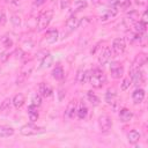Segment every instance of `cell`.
I'll return each mask as SVG.
<instances>
[{
	"mask_svg": "<svg viewBox=\"0 0 148 148\" xmlns=\"http://www.w3.org/2000/svg\"><path fill=\"white\" fill-rule=\"evenodd\" d=\"M106 81V76L104 74V72L99 68H95L91 71V76H90V84L95 88H102L103 84Z\"/></svg>",
	"mask_w": 148,
	"mask_h": 148,
	"instance_id": "cell-1",
	"label": "cell"
},
{
	"mask_svg": "<svg viewBox=\"0 0 148 148\" xmlns=\"http://www.w3.org/2000/svg\"><path fill=\"white\" fill-rule=\"evenodd\" d=\"M45 132V128L44 127H40V126H37L32 123L30 124H25L23 125L21 128H20V133L24 136H29V135H36V134H39V133H43Z\"/></svg>",
	"mask_w": 148,
	"mask_h": 148,
	"instance_id": "cell-2",
	"label": "cell"
},
{
	"mask_svg": "<svg viewBox=\"0 0 148 148\" xmlns=\"http://www.w3.org/2000/svg\"><path fill=\"white\" fill-rule=\"evenodd\" d=\"M52 17H53V12H52L51 9H47V10L43 12V13L39 15L38 21H37V28H38V30L40 31V30L46 29L47 25L50 24Z\"/></svg>",
	"mask_w": 148,
	"mask_h": 148,
	"instance_id": "cell-3",
	"label": "cell"
},
{
	"mask_svg": "<svg viewBox=\"0 0 148 148\" xmlns=\"http://www.w3.org/2000/svg\"><path fill=\"white\" fill-rule=\"evenodd\" d=\"M126 49V43H125V39L123 37H118L116 39H113L112 42V51L116 56H120L124 53Z\"/></svg>",
	"mask_w": 148,
	"mask_h": 148,
	"instance_id": "cell-4",
	"label": "cell"
},
{
	"mask_svg": "<svg viewBox=\"0 0 148 148\" xmlns=\"http://www.w3.org/2000/svg\"><path fill=\"white\" fill-rule=\"evenodd\" d=\"M132 83H134L135 86H140L145 82V76H143V72L140 68H132L131 69V76H130Z\"/></svg>",
	"mask_w": 148,
	"mask_h": 148,
	"instance_id": "cell-5",
	"label": "cell"
},
{
	"mask_svg": "<svg viewBox=\"0 0 148 148\" xmlns=\"http://www.w3.org/2000/svg\"><path fill=\"white\" fill-rule=\"evenodd\" d=\"M98 125H99V128L102 132H108L112 127V120L109 116L103 114L98 118Z\"/></svg>",
	"mask_w": 148,
	"mask_h": 148,
	"instance_id": "cell-6",
	"label": "cell"
},
{
	"mask_svg": "<svg viewBox=\"0 0 148 148\" xmlns=\"http://www.w3.org/2000/svg\"><path fill=\"white\" fill-rule=\"evenodd\" d=\"M110 72L113 79H120L124 74V67L119 62H113L110 66Z\"/></svg>",
	"mask_w": 148,
	"mask_h": 148,
	"instance_id": "cell-7",
	"label": "cell"
},
{
	"mask_svg": "<svg viewBox=\"0 0 148 148\" xmlns=\"http://www.w3.org/2000/svg\"><path fill=\"white\" fill-rule=\"evenodd\" d=\"M110 59H111V50H110V47L105 46L98 54V62H99V65H105Z\"/></svg>",
	"mask_w": 148,
	"mask_h": 148,
	"instance_id": "cell-8",
	"label": "cell"
},
{
	"mask_svg": "<svg viewBox=\"0 0 148 148\" xmlns=\"http://www.w3.org/2000/svg\"><path fill=\"white\" fill-rule=\"evenodd\" d=\"M80 23H81V21L79 17H76L75 15H71L66 21V27L69 31H72V30H75L80 25Z\"/></svg>",
	"mask_w": 148,
	"mask_h": 148,
	"instance_id": "cell-9",
	"label": "cell"
},
{
	"mask_svg": "<svg viewBox=\"0 0 148 148\" xmlns=\"http://www.w3.org/2000/svg\"><path fill=\"white\" fill-rule=\"evenodd\" d=\"M76 110H77V108H76V101H75V99H72V101L68 103L67 109H66V111H65L66 117L69 118V119L74 118V116L76 114Z\"/></svg>",
	"mask_w": 148,
	"mask_h": 148,
	"instance_id": "cell-10",
	"label": "cell"
},
{
	"mask_svg": "<svg viewBox=\"0 0 148 148\" xmlns=\"http://www.w3.org/2000/svg\"><path fill=\"white\" fill-rule=\"evenodd\" d=\"M38 92H39V95H40L42 97H50L53 91H52V88H51L49 84L42 82V83H39Z\"/></svg>",
	"mask_w": 148,
	"mask_h": 148,
	"instance_id": "cell-11",
	"label": "cell"
},
{
	"mask_svg": "<svg viewBox=\"0 0 148 148\" xmlns=\"http://www.w3.org/2000/svg\"><path fill=\"white\" fill-rule=\"evenodd\" d=\"M132 99L134 102V104H140L143 102L145 99V90L139 88V89H135L132 94Z\"/></svg>",
	"mask_w": 148,
	"mask_h": 148,
	"instance_id": "cell-12",
	"label": "cell"
},
{
	"mask_svg": "<svg viewBox=\"0 0 148 148\" xmlns=\"http://www.w3.org/2000/svg\"><path fill=\"white\" fill-rule=\"evenodd\" d=\"M147 62V56L145 53H140L135 57L134 61H133V66L132 68H140L142 65H145Z\"/></svg>",
	"mask_w": 148,
	"mask_h": 148,
	"instance_id": "cell-13",
	"label": "cell"
},
{
	"mask_svg": "<svg viewBox=\"0 0 148 148\" xmlns=\"http://www.w3.org/2000/svg\"><path fill=\"white\" fill-rule=\"evenodd\" d=\"M132 117H133V113H132L128 109H126V108H124V109H121V110L119 111V119H120V121H123V123L130 121V120L132 119Z\"/></svg>",
	"mask_w": 148,
	"mask_h": 148,
	"instance_id": "cell-14",
	"label": "cell"
},
{
	"mask_svg": "<svg viewBox=\"0 0 148 148\" xmlns=\"http://www.w3.org/2000/svg\"><path fill=\"white\" fill-rule=\"evenodd\" d=\"M117 13H118V8H117L116 6H111V8H109V9L101 16V20H102V21H106V20H109V18H112L113 16L117 15Z\"/></svg>",
	"mask_w": 148,
	"mask_h": 148,
	"instance_id": "cell-15",
	"label": "cell"
},
{
	"mask_svg": "<svg viewBox=\"0 0 148 148\" xmlns=\"http://www.w3.org/2000/svg\"><path fill=\"white\" fill-rule=\"evenodd\" d=\"M58 35H59V34H58V30H57V29H51V30H49V31L46 32L45 39H46V42L50 43V44L56 43L57 39H58Z\"/></svg>",
	"mask_w": 148,
	"mask_h": 148,
	"instance_id": "cell-16",
	"label": "cell"
},
{
	"mask_svg": "<svg viewBox=\"0 0 148 148\" xmlns=\"http://www.w3.org/2000/svg\"><path fill=\"white\" fill-rule=\"evenodd\" d=\"M24 102H25V97H24L22 94H16V95L13 97V99H12V103H13V105H14L16 109L22 108L23 104H24Z\"/></svg>",
	"mask_w": 148,
	"mask_h": 148,
	"instance_id": "cell-17",
	"label": "cell"
},
{
	"mask_svg": "<svg viewBox=\"0 0 148 148\" xmlns=\"http://www.w3.org/2000/svg\"><path fill=\"white\" fill-rule=\"evenodd\" d=\"M90 76H91V71L87 69V71H84V72H80V73H79L77 80H79V82L82 83V84H83V83H88L89 80H90Z\"/></svg>",
	"mask_w": 148,
	"mask_h": 148,
	"instance_id": "cell-18",
	"label": "cell"
},
{
	"mask_svg": "<svg viewBox=\"0 0 148 148\" xmlns=\"http://www.w3.org/2000/svg\"><path fill=\"white\" fill-rule=\"evenodd\" d=\"M116 101H117V94L114 92V90L108 89V91L105 92V102L111 105V104H114Z\"/></svg>",
	"mask_w": 148,
	"mask_h": 148,
	"instance_id": "cell-19",
	"label": "cell"
},
{
	"mask_svg": "<svg viewBox=\"0 0 148 148\" xmlns=\"http://www.w3.org/2000/svg\"><path fill=\"white\" fill-rule=\"evenodd\" d=\"M140 138H141V134L136 131V130H132L128 134H127V140H128V142L130 143H136L139 140H140Z\"/></svg>",
	"mask_w": 148,
	"mask_h": 148,
	"instance_id": "cell-20",
	"label": "cell"
},
{
	"mask_svg": "<svg viewBox=\"0 0 148 148\" xmlns=\"http://www.w3.org/2000/svg\"><path fill=\"white\" fill-rule=\"evenodd\" d=\"M14 134V128L10 126L2 125L0 126V138H8Z\"/></svg>",
	"mask_w": 148,
	"mask_h": 148,
	"instance_id": "cell-21",
	"label": "cell"
},
{
	"mask_svg": "<svg viewBox=\"0 0 148 148\" xmlns=\"http://www.w3.org/2000/svg\"><path fill=\"white\" fill-rule=\"evenodd\" d=\"M64 75H65V73H64L62 67H61L60 65H57V66L53 68V71H52V76H53V79H56V80H62V79H64Z\"/></svg>",
	"mask_w": 148,
	"mask_h": 148,
	"instance_id": "cell-22",
	"label": "cell"
},
{
	"mask_svg": "<svg viewBox=\"0 0 148 148\" xmlns=\"http://www.w3.org/2000/svg\"><path fill=\"white\" fill-rule=\"evenodd\" d=\"M28 114H29V118H30V120H31V121L37 120V119H38L37 106H35V105H32V104H31V105L28 108Z\"/></svg>",
	"mask_w": 148,
	"mask_h": 148,
	"instance_id": "cell-23",
	"label": "cell"
},
{
	"mask_svg": "<svg viewBox=\"0 0 148 148\" xmlns=\"http://www.w3.org/2000/svg\"><path fill=\"white\" fill-rule=\"evenodd\" d=\"M52 62H53V58H52V56L51 54H45L44 56V58L42 59V62H40V67L42 68H47V67H50L51 65H52Z\"/></svg>",
	"mask_w": 148,
	"mask_h": 148,
	"instance_id": "cell-24",
	"label": "cell"
},
{
	"mask_svg": "<svg viewBox=\"0 0 148 148\" xmlns=\"http://www.w3.org/2000/svg\"><path fill=\"white\" fill-rule=\"evenodd\" d=\"M10 106H12V99L8 97V98H5L0 105V111L2 112H7L10 110Z\"/></svg>",
	"mask_w": 148,
	"mask_h": 148,
	"instance_id": "cell-25",
	"label": "cell"
},
{
	"mask_svg": "<svg viewBox=\"0 0 148 148\" xmlns=\"http://www.w3.org/2000/svg\"><path fill=\"white\" fill-rule=\"evenodd\" d=\"M76 114H77V117H79L80 119H84V118L87 117V114H88V109H87V106L83 105V104H81L80 108L76 110Z\"/></svg>",
	"mask_w": 148,
	"mask_h": 148,
	"instance_id": "cell-26",
	"label": "cell"
},
{
	"mask_svg": "<svg viewBox=\"0 0 148 148\" xmlns=\"http://www.w3.org/2000/svg\"><path fill=\"white\" fill-rule=\"evenodd\" d=\"M134 31L136 32V34H143L145 31H146V24L145 23H142L141 21H139V22H135L134 23Z\"/></svg>",
	"mask_w": 148,
	"mask_h": 148,
	"instance_id": "cell-27",
	"label": "cell"
},
{
	"mask_svg": "<svg viewBox=\"0 0 148 148\" xmlns=\"http://www.w3.org/2000/svg\"><path fill=\"white\" fill-rule=\"evenodd\" d=\"M130 5H131V0H117L116 3H114V6L117 8H121V9L128 8Z\"/></svg>",
	"mask_w": 148,
	"mask_h": 148,
	"instance_id": "cell-28",
	"label": "cell"
},
{
	"mask_svg": "<svg viewBox=\"0 0 148 148\" xmlns=\"http://www.w3.org/2000/svg\"><path fill=\"white\" fill-rule=\"evenodd\" d=\"M87 96H88V99H89V102L92 104V105H98L99 104V98L90 90V91H88V94H87Z\"/></svg>",
	"mask_w": 148,
	"mask_h": 148,
	"instance_id": "cell-29",
	"label": "cell"
},
{
	"mask_svg": "<svg viewBox=\"0 0 148 148\" xmlns=\"http://www.w3.org/2000/svg\"><path fill=\"white\" fill-rule=\"evenodd\" d=\"M0 42H1V44H2L6 49H9V47L13 46V40H12L8 36H2L1 39H0Z\"/></svg>",
	"mask_w": 148,
	"mask_h": 148,
	"instance_id": "cell-30",
	"label": "cell"
},
{
	"mask_svg": "<svg viewBox=\"0 0 148 148\" xmlns=\"http://www.w3.org/2000/svg\"><path fill=\"white\" fill-rule=\"evenodd\" d=\"M31 104L38 108V106L42 104V96H40L39 94H35V95L32 96V98H31Z\"/></svg>",
	"mask_w": 148,
	"mask_h": 148,
	"instance_id": "cell-31",
	"label": "cell"
},
{
	"mask_svg": "<svg viewBox=\"0 0 148 148\" xmlns=\"http://www.w3.org/2000/svg\"><path fill=\"white\" fill-rule=\"evenodd\" d=\"M131 83H132V81H131L130 77L124 79V80H123V83H121V90H127V89L130 88Z\"/></svg>",
	"mask_w": 148,
	"mask_h": 148,
	"instance_id": "cell-32",
	"label": "cell"
},
{
	"mask_svg": "<svg viewBox=\"0 0 148 148\" xmlns=\"http://www.w3.org/2000/svg\"><path fill=\"white\" fill-rule=\"evenodd\" d=\"M84 7H87V2H86V1L77 0V1L75 2V8H76V10H81V9H83Z\"/></svg>",
	"mask_w": 148,
	"mask_h": 148,
	"instance_id": "cell-33",
	"label": "cell"
},
{
	"mask_svg": "<svg viewBox=\"0 0 148 148\" xmlns=\"http://www.w3.org/2000/svg\"><path fill=\"white\" fill-rule=\"evenodd\" d=\"M12 22L15 24V25H20L21 23V20H20V16H16V15H13L12 16Z\"/></svg>",
	"mask_w": 148,
	"mask_h": 148,
	"instance_id": "cell-34",
	"label": "cell"
},
{
	"mask_svg": "<svg viewBox=\"0 0 148 148\" xmlns=\"http://www.w3.org/2000/svg\"><path fill=\"white\" fill-rule=\"evenodd\" d=\"M117 0H99L101 3H104V5H110V6H114Z\"/></svg>",
	"mask_w": 148,
	"mask_h": 148,
	"instance_id": "cell-35",
	"label": "cell"
},
{
	"mask_svg": "<svg viewBox=\"0 0 148 148\" xmlns=\"http://www.w3.org/2000/svg\"><path fill=\"white\" fill-rule=\"evenodd\" d=\"M68 5H69V0H61V8H62V9L67 8Z\"/></svg>",
	"mask_w": 148,
	"mask_h": 148,
	"instance_id": "cell-36",
	"label": "cell"
},
{
	"mask_svg": "<svg viewBox=\"0 0 148 148\" xmlns=\"http://www.w3.org/2000/svg\"><path fill=\"white\" fill-rule=\"evenodd\" d=\"M141 22H142V23H145V24H147V22H148V18H147V12H145V13H143Z\"/></svg>",
	"mask_w": 148,
	"mask_h": 148,
	"instance_id": "cell-37",
	"label": "cell"
},
{
	"mask_svg": "<svg viewBox=\"0 0 148 148\" xmlns=\"http://www.w3.org/2000/svg\"><path fill=\"white\" fill-rule=\"evenodd\" d=\"M6 22V16L3 15V13L0 12V24H3Z\"/></svg>",
	"mask_w": 148,
	"mask_h": 148,
	"instance_id": "cell-38",
	"label": "cell"
},
{
	"mask_svg": "<svg viewBox=\"0 0 148 148\" xmlns=\"http://www.w3.org/2000/svg\"><path fill=\"white\" fill-rule=\"evenodd\" d=\"M44 1H45V0H36V1H35V3H36V5H42Z\"/></svg>",
	"mask_w": 148,
	"mask_h": 148,
	"instance_id": "cell-39",
	"label": "cell"
}]
</instances>
